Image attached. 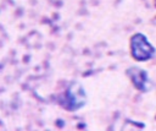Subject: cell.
<instances>
[{"label": "cell", "instance_id": "1", "mask_svg": "<svg viewBox=\"0 0 156 131\" xmlns=\"http://www.w3.org/2000/svg\"><path fill=\"white\" fill-rule=\"evenodd\" d=\"M155 53L152 45L147 42L144 34H134L130 39V54L136 61H145Z\"/></svg>", "mask_w": 156, "mask_h": 131}, {"label": "cell", "instance_id": "2", "mask_svg": "<svg viewBox=\"0 0 156 131\" xmlns=\"http://www.w3.org/2000/svg\"><path fill=\"white\" fill-rule=\"evenodd\" d=\"M58 102L66 110H71V111L77 110L80 107H83V104L85 103L84 91L79 84L74 87H69L67 88L66 93L60 97Z\"/></svg>", "mask_w": 156, "mask_h": 131}, {"label": "cell", "instance_id": "3", "mask_svg": "<svg viewBox=\"0 0 156 131\" xmlns=\"http://www.w3.org/2000/svg\"><path fill=\"white\" fill-rule=\"evenodd\" d=\"M128 75H129L130 81L135 86V88H138L140 91H146L147 89V76H146L145 71L134 67V69L128 70Z\"/></svg>", "mask_w": 156, "mask_h": 131}]
</instances>
